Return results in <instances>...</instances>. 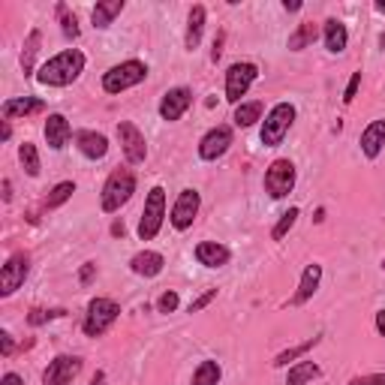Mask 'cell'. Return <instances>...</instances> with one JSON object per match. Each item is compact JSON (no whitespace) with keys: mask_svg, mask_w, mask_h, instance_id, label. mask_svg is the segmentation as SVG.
Masks as SVG:
<instances>
[{"mask_svg":"<svg viewBox=\"0 0 385 385\" xmlns=\"http://www.w3.org/2000/svg\"><path fill=\"white\" fill-rule=\"evenodd\" d=\"M298 217H301V211H298V208H289L280 220H277V226L271 229V238H274V241H283L286 235H289V229L298 223Z\"/></svg>","mask_w":385,"mask_h":385,"instance_id":"cell-34","label":"cell"},{"mask_svg":"<svg viewBox=\"0 0 385 385\" xmlns=\"http://www.w3.org/2000/svg\"><path fill=\"white\" fill-rule=\"evenodd\" d=\"M319 340H322V337H310V340H304V343H298V346H289L286 352H280V355H277L271 364H274V367H286L289 362H298V358H304L313 346H319Z\"/></svg>","mask_w":385,"mask_h":385,"instance_id":"cell-31","label":"cell"},{"mask_svg":"<svg viewBox=\"0 0 385 385\" xmlns=\"http://www.w3.org/2000/svg\"><path fill=\"white\" fill-rule=\"evenodd\" d=\"M349 385H385V373H367V376H355Z\"/></svg>","mask_w":385,"mask_h":385,"instance_id":"cell-40","label":"cell"},{"mask_svg":"<svg viewBox=\"0 0 385 385\" xmlns=\"http://www.w3.org/2000/svg\"><path fill=\"white\" fill-rule=\"evenodd\" d=\"M358 87H362V72H352V79H349V85H346V91H343V103H355V96H358Z\"/></svg>","mask_w":385,"mask_h":385,"instance_id":"cell-37","label":"cell"},{"mask_svg":"<svg viewBox=\"0 0 385 385\" xmlns=\"http://www.w3.org/2000/svg\"><path fill=\"white\" fill-rule=\"evenodd\" d=\"M193 105V91L190 87H171V91L163 94V100H160V118L163 121H181L187 109Z\"/></svg>","mask_w":385,"mask_h":385,"instance_id":"cell-14","label":"cell"},{"mask_svg":"<svg viewBox=\"0 0 385 385\" xmlns=\"http://www.w3.org/2000/svg\"><path fill=\"white\" fill-rule=\"evenodd\" d=\"M81 72H85V54L79 48H67V52L48 57L43 67L37 70V81L45 87H67Z\"/></svg>","mask_w":385,"mask_h":385,"instance_id":"cell-1","label":"cell"},{"mask_svg":"<svg viewBox=\"0 0 385 385\" xmlns=\"http://www.w3.org/2000/svg\"><path fill=\"white\" fill-rule=\"evenodd\" d=\"M118 142L129 166H142L147 160V142L133 121H118Z\"/></svg>","mask_w":385,"mask_h":385,"instance_id":"cell-10","label":"cell"},{"mask_svg":"<svg viewBox=\"0 0 385 385\" xmlns=\"http://www.w3.org/2000/svg\"><path fill=\"white\" fill-rule=\"evenodd\" d=\"M10 136H12V127H10V121H3V129H0V138H3V142H10Z\"/></svg>","mask_w":385,"mask_h":385,"instance_id":"cell-46","label":"cell"},{"mask_svg":"<svg viewBox=\"0 0 385 385\" xmlns=\"http://www.w3.org/2000/svg\"><path fill=\"white\" fill-rule=\"evenodd\" d=\"M178 304H181L178 292H175V289H169V292H163V295H160V301H157V313H175Z\"/></svg>","mask_w":385,"mask_h":385,"instance_id":"cell-36","label":"cell"},{"mask_svg":"<svg viewBox=\"0 0 385 385\" xmlns=\"http://www.w3.org/2000/svg\"><path fill=\"white\" fill-rule=\"evenodd\" d=\"M214 298H217V289H208V292H202L196 301H190V307H187V310H190V313H199V310H205Z\"/></svg>","mask_w":385,"mask_h":385,"instance_id":"cell-38","label":"cell"},{"mask_svg":"<svg viewBox=\"0 0 385 385\" xmlns=\"http://www.w3.org/2000/svg\"><path fill=\"white\" fill-rule=\"evenodd\" d=\"M376 331L385 337V310H379V313H376Z\"/></svg>","mask_w":385,"mask_h":385,"instance_id":"cell-45","label":"cell"},{"mask_svg":"<svg viewBox=\"0 0 385 385\" xmlns=\"http://www.w3.org/2000/svg\"><path fill=\"white\" fill-rule=\"evenodd\" d=\"M12 199V184H10V178L3 181V202H10Z\"/></svg>","mask_w":385,"mask_h":385,"instance_id":"cell-48","label":"cell"},{"mask_svg":"<svg viewBox=\"0 0 385 385\" xmlns=\"http://www.w3.org/2000/svg\"><path fill=\"white\" fill-rule=\"evenodd\" d=\"M199 205H202V199H199V193H196L193 187L181 190L178 193V199H175V205H171V214H169L171 226H175L178 232H187V229L193 226L196 214H199Z\"/></svg>","mask_w":385,"mask_h":385,"instance_id":"cell-11","label":"cell"},{"mask_svg":"<svg viewBox=\"0 0 385 385\" xmlns=\"http://www.w3.org/2000/svg\"><path fill=\"white\" fill-rule=\"evenodd\" d=\"M319 39V24L313 21H301L298 28L289 34V52H304Z\"/></svg>","mask_w":385,"mask_h":385,"instance_id":"cell-25","label":"cell"},{"mask_svg":"<svg viewBox=\"0 0 385 385\" xmlns=\"http://www.w3.org/2000/svg\"><path fill=\"white\" fill-rule=\"evenodd\" d=\"M163 220H166V190L163 187H151L145 208H142V220H138V238L154 241L163 229Z\"/></svg>","mask_w":385,"mask_h":385,"instance_id":"cell-5","label":"cell"},{"mask_svg":"<svg viewBox=\"0 0 385 385\" xmlns=\"http://www.w3.org/2000/svg\"><path fill=\"white\" fill-rule=\"evenodd\" d=\"M61 316H67V310H30L28 322L30 325H45V322H52V319H61Z\"/></svg>","mask_w":385,"mask_h":385,"instance_id":"cell-35","label":"cell"},{"mask_svg":"<svg viewBox=\"0 0 385 385\" xmlns=\"http://www.w3.org/2000/svg\"><path fill=\"white\" fill-rule=\"evenodd\" d=\"M196 259H199V265H205V268H223V265H229L232 253H229V247L220 241H202V244H196Z\"/></svg>","mask_w":385,"mask_h":385,"instance_id":"cell-18","label":"cell"},{"mask_svg":"<svg viewBox=\"0 0 385 385\" xmlns=\"http://www.w3.org/2000/svg\"><path fill=\"white\" fill-rule=\"evenodd\" d=\"M259 79V67L250 61H238L226 70V100L232 105H241V96H247L250 85Z\"/></svg>","mask_w":385,"mask_h":385,"instance_id":"cell-7","label":"cell"},{"mask_svg":"<svg viewBox=\"0 0 385 385\" xmlns=\"http://www.w3.org/2000/svg\"><path fill=\"white\" fill-rule=\"evenodd\" d=\"M118 316H121V304H118V301L94 298L91 304H87V313H85L81 329H85L87 337H103V334L109 331L114 322H118Z\"/></svg>","mask_w":385,"mask_h":385,"instance_id":"cell-6","label":"cell"},{"mask_svg":"<svg viewBox=\"0 0 385 385\" xmlns=\"http://www.w3.org/2000/svg\"><path fill=\"white\" fill-rule=\"evenodd\" d=\"M319 373L322 371H319L316 362H295L289 367V376H286V385H307V382H313Z\"/></svg>","mask_w":385,"mask_h":385,"instance_id":"cell-28","label":"cell"},{"mask_svg":"<svg viewBox=\"0 0 385 385\" xmlns=\"http://www.w3.org/2000/svg\"><path fill=\"white\" fill-rule=\"evenodd\" d=\"M121 12H124V0H103V3H96L94 12H91L94 28H109Z\"/></svg>","mask_w":385,"mask_h":385,"instance_id":"cell-27","label":"cell"},{"mask_svg":"<svg viewBox=\"0 0 385 385\" xmlns=\"http://www.w3.org/2000/svg\"><path fill=\"white\" fill-rule=\"evenodd\" d=\"M385 147V118L382 121H371L362 133V151L367 160H376Z\"/></svg>","mask_w":385,"mask_h":385,"instance_id":"cell-19","label":"cell"},{"mask_svg":"<svg viewBox=\"0 0 385 385\" xmlns=\"http://www.w3.org/2000/svg\"><path fill=\"white\" fill-rule=\"evenodd\" d=\"M295 105L292 103H277L271 112L265 114V121H262V129H259V142L265 145V147H277V145H283V138L286 133L292 129L295 124Z\"/></svg>","mask_w":385,"mask_h":385,"instance_id":"cell-3","label":"cell"},{"mask_svg":"<svg viewBox=\"0 0 385 385\" xmlns=\"http://www.w3.org/2000/svg\"><path fill=\"white\" fill-rule=\"evenodd\" d=\"M39 45H43V30L34 28L24 39V48H21V72L24 76H34V63H37V54H39Z\"/></svg>","mask_w":385,"mask_h":385,"instance_id":"cell-24","label":"cell"},{"mask_svg":"<svg viewBox=\"0 0 385 385\" xmlns=\"http://www.w3.org/2000/svg\"><path fill=\"white\" fill-rule=\"evenodd\" d=\"M45 109V103L39 100V96H12V100H6L3 103V118L6 121H12V118H28V114H37V112H43Z\"/></svg>","mask_w":385,"mask_h":385,"instance_id":"cell-22","label":"cell"},{"mask_svg":"<svg viewBox=\"0 0 385 385\" xmlns=\"http://www.w3.org/2000/svg\"><path fill=\"white\" fill-rule=\"evenodd\" d=\"M0 385H24V379L19 373H3V379H0Z\"/></svg>","mask_w":385,"mask_h":385,"instance_id":"cell-42","label":"cell"},{"mask_svg":"<svg viewBox=\"0 0 385 385\" xmlns=\"http://www.w3.org/2000/svg\"><path fill=\"white\" fill-rule=\"evenodd\" d=\"M57 19H61V30L67 39H79V19L67 10V3H57Z\"/></svg>","mask_w":385,"mask_h":385,"instance_id":"cell-33","label":"cell"},{"mask_svg":"<svg viewBox=\"0 0 385 385\" xmlns=\"http://www.w3.org/2000/svg\"><path fill=\"white\" fill-rule=\"evenodd\" d=\"M72 142H76L81 157H87L94 163L109 154V138L103 133H96V129H76V133H72Z\"/></svg>","mask_w":385,"mask_h":385,"instance_id":"cell-15","label":"cell"},{"mask_svg":"<svg viewBox=\"0 0 385 385\" xmlns=\"http://www.w3.org/2000/svg\"><path fill=\"white\" fill-rule=\"evenodd\" d=\"M147 79V63L145 61H124L114 63V67L103 76V91L105 94H124L129 87L142 85Z\"/></svg>","mask_w":385,"mask_h":385,"instance_id":"cell-4","label":"cell"},{"mask_svg":"<svg viewBox=\"0 0 385 385\" xmlns=\"http://www.w3.org/2000/svg\"><path fill=\"white\" fill-rule=\"evenodd\" d=\"M163 265H166V259H163L157 250H142L129 259V271L138 277H157L163 271Z\"/></svg>","mask_w":385,"mask_h":385,"instance_id":"cell-21","label":"cell"},{"mask_svg":"<svg viewBox=\"0 0 385 385\" xmlns=\"http://www.w3.org/2000/svg\"><path fill=\"white\" fill-rule=\"evenodd\" d=\"M376 12H385V0H379V3H376Z\"/></svg>","mask_w":385,"mask_h":385,"instance_id":"cell-50","label":"cell"},{"mask_svg":"<svg viewBox=\"0 0 385 385\" xmlns=\"http://www.w3.org/2000/svg\"><path fill=\"white\" fill-rule=\"evenodd\" d=\"M220 54H223V37L214 39V52H211V61H220Z\"/></svg>","mask_w":385,"mask_h":385,"instance_id":"cell-43","label":"cell"},{"mask_svg":"<svg viewBox=\"0 0 385 385\" xmlns=\"http://www.w3.org/2000/svg\"><path fill=\"white\" fill-rule=\"evenodd\" d=\"M28 274H30V256L24 250L12 253V256L6 259V265L0 268V295H3V298L15 295L24 286V280H28Z\"/></svg>","mask_w":385,"mask_h":385,"instance_id":"cell-8","label":"cell"},{"mask_svg":"<svg viewBox=\"0 0 385 385\" xmlns=\"http://www.w3.org/2000/svg\"><path fill=\"white\" fill-rule=\"evenodd\" d=\"M229 145H232V127L220 124V127L208 129V133L199 138V157L205 163H214L229 151Z\"/></svg>","mask_w":385,"mask_h":385,"instance_id":"cell-13","label":"cell"},{"mask_svg":"<svg viewBox=\"0 0 385 385\" xmlns=\"http://www.w3.org/2000/svg\"><path fill=\"white\" fill-rule=\"evenodd\" d=\"M79 373H81V358L79 355H57L45 367L43 385H72Z\"/></svg>","mask_w":385,"mask_h":385,"instance_id":"cell-12","label":"cell"},{"mask_svg":"<svg viewBox=\"0 0 385 385\" xmlns=\"http://www.w3.org/2000/svg\"><path fill=\"white\" fill-rule=\"evenodd\" d=\"M319 283H322V265H319V262H310V265L304 268V271H301L298 289H295V295H292V307L307 304V301L316 295Z\"/></svg>","mask_w":385,"mask_h":385,"instance_id":"cell-16","label":"cell"},{"mask_svg":"<svg viewBox=\"0 0 385 385\" xmlns=\"http://www.w3.org/2000/svg\"><path fill=\"white\" fill-rule=\"evenodd\" d=\"M265 193L271 199H283L295 190V163L292 160H274L271 166L265 169Z\"/></svg>","mask_w":385,"mask_h":385,"instance_id":"cell-9","label":"cell"},{"mask_svg":"<svg viewBox=\"0 0 385 385\" xmlns=\"http://www.w3.org/2000/svg\"><path fill=\"white\" fill-rule=\"evenodd\" d=\"M43 133H45V142L52 151H63V147L70 145V138H72V127H70V121L63 118V114H48L45 118V127H43Z\"/></svg>","mask_w":385,"mask_h":385,"instance_id":"cell-17","label":"cell"},{"mask_svg":"<svg viewBox=\"0 0 385 385\" xmlns=\"http://www.w3.org/2000/svg\"><path fill=\"white\" fill-rule=\"evenodd\" d=\"M220 379H223V367H220V362L205 358V362H199V367L193 371L190 385H220Z\"/></svg>","mask_w":385,"mask_h":385,"instance_id":"cell-26","label":"cell"},{"mask_svg":"<svg viewBox=\"0 0 385 385\" xmlns=\"http://www.w3.org/2000/svg\"><path fill=\"white\" fill-rule=\"evenodd\" d=\"M133 193H136V175H133V169H121L118 166L109 178H105V184H103V193H100L103 211H105V214H114V211H121L129 199H133Z\"/></svg>","mask_w":385,"mask_h":385,"instance_id":"cell-2","label":"cell"},{"mask_svg":"<svg viewBox=\"0 0 385 385\" xmlns=\"http://www.w3.org/2000/svg\"><path fill=\"white\" fill-rule=\"evenodd\" d=\"M19 160H21V166H24V171H28L30 178H39V151H37V145L34 142H24L21 147H19Z\"/></svg>","mask_w":385,"mask_h":385,"instance_id":"cell-32","label":"cell"},{"mask_svg":"<svg viewBox=\"0 0 385 385\" xmlns=\"http://www.w3.org/2000/svg\"><path fill=\"white\" fill-rule=\"evenodd\" d=\"M91 385H105V373H103V371H96V373H94V379H91Z\"/></svg>","mask_w":385,"mask_h":385,"instance_id":"cell-49","label":"cell"},{"mask_svg":"<svg viewBox=\"0 0 385 385\" xmlns=\"http://www.w3.org/2000/svg\"><path fill=\"white\" fill-rule=\"evenodd\" d=\"M301 6H304L301 0H283V10H286V12H298Z\"/></svg>","mask_w":385,"mask_h":385,"instance_id":"cell-44","label":"cell"},{"mask_svg":"<svg viewBox=\"0 0 385 385\" xmlns=\"http://www.w3.org/2000/svg\"><path fill=\"white\" fill-rule=\"evenodd\" d=\"M235 127H253L256 121H262V103L259 100H253V103H241V105H235Z\"/></svg>","mask_w":385,"mask_h":385,"instance_id":"cell-29","label":"cell"},{"mask_svg":"<svg viewBox=\"0 0 385 385\" xmlns=\"http://www.w3.org/2000/svg\"><path fill=\"white\" fill-rule=\"evenodd\" d=\"M382 268H385V259H382Z\"/></svg>","mask_w":385,"mask_h":385,"instance_id":"cell-51","label":"cell"},{"mask_svg":"<svg viewBox=\"0 0 385 385\" xmlns=\"http://www.w3.org/2000/svg\"><path fill=\"white\" fill-rule=\"evenodd\" d=\"M205 19H208L205 6H193V10H190V19H187V37H184L187 52H196V48H199L202 34H205Z\"/></svg>","mask_w":385,"mask_h":385,"instance_id":"cell-23","label":"cell"},{"mask_svg":"<svg viewBox=\"0 0 385 385\" xmlns=\"http://www.w3.org/2000/svg\"><path fill=\"white\" fill-rule=\"evenodd\" d=\"M72 193H76V184L72 181H61V184H54L52 190H48L45 196V211H54V208H61V205H67L72 199Z\"/></svg>","mask_w":385,"mask_h":385,"instance_id":"cell-30","label":"cell"},{"mask_svg":"<svg viewBox=\"0 0 385 385\" xmlns=\"http://www.w3.org/2000/svg\"><path fill=\"white\" fill-rule=\"evenodd\" d=\"M124 232H127L124 223H112V235H114V238H124Z\"/></svg>","mask_w":385,"mask_h":385,"instance_id":"cell-47","label":"cell"},{"mask_svg":"<svg viewBox=\"0 0 385 385\" xmlns=\"http://www.w3.org/2000/svg\"><path fill=\"white\" fill-rule=\"evenodd\" d=\"M322 37H325V48H329L331 54H343L349 45V30L346 24H343L340 19H329L322 24Z\"/></svg>","mask_w":385,"mask_h":385,"instance_id":"cell-20","label":"cell"},{"mask_svg":"<svg viewBox=\"0 0 385 385\" xmlns=\"http://www.w3.org/2000/svg\"><path fill=\"white\" fill-rule=\"evenodd\" d=\"M94 277H96V262H85L79 271V283L87 286V283H94Z\"/></svg>","mask_w":385,"mask_h":385,"instance_id":"cell-39","label":"cell"},{"mask_svg":"<svg viewBox=\"0 0 385 385\" xmlns=\"http://www.w3.org/2000/svg\"><path fill=\"white\" fill-rule=\"evenodd\" d=\"M15 352V340H12V334L10 331H0V355L3 358H10Z\"/></svg>","mask_w":385,"mask_h":385,"instance_id":"cell-41","label":"cell"}]
</instances>
